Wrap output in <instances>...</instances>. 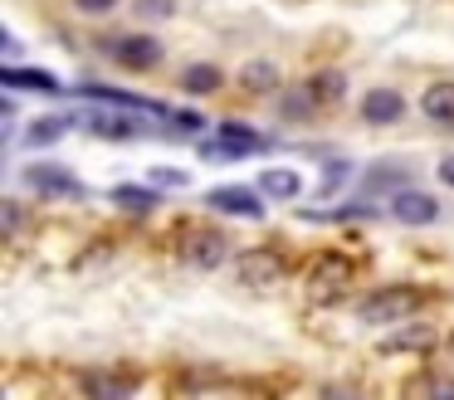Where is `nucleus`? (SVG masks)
<instances>
[{
  "label": "nucleus",
  "instance_id": "f257e3e1",
  "mask_svg": "<svg viewBox=\"0 0 454 400\" xmlns=\"http://www.w3.org/2000/svg\"><path fill=\"white\" fill-rule=\"evenodd\" d=\"M103 54H108V64H118L122 74H152V68H161V59H167V44H161L157 35L132 29V35L103 39Z\"/></svg>",
  "mask_w": 454,
  "mask_h": 400
},
{
  "label": "nucleus",
  "instance_id": "f03ea898",
  "mask_svg": "<svg viewBox=\"0 0 454 400\" xmlns=\"http://www.w3.org/2000/svg\"><path fill=\"white\" fill-rule=\"evenodd\" d=\"M200 152L206 156H220V161H239V156H259V152H269V137L264 132H254L249 122H220L215 127V137H206L200 142Z\"/></svg>",
  "mask_w": 454,
  "mask_h": 400
},
{
  "label": "nucleus",
  "instance_id": "7ed1b4c3",
  "mask_svg": "<svg viewBox=\"0 0 454 400\" xmlns=\"http://www.w3.org/2000/svg\"><path fill=\"white\" fill-rule=\"evenodd\" d=\"M20 181L30 185L35 195H44V200H79L83 195V181L64 161H30L20 171Z\"/></svg>",
  "mask_w": 454,
  "mask_h": 400
},
{
  "label": "nucleus",
  "instance_id": "20e7f679",
  "mask_svg": "<svg viewBox=\"0 0 454 400\" xmlns=\"http://www.w3.org/2000/svg\"><path fill=\"white\" fill-rule=\"evenodd\" d=\"M415 308H420V293H415V288H376V293H366V298H362L356 318L372 322V327H386V322H405Z\"/></svg>",
  "mask_w": 454,
  "mask_h": 400
},
{
  "label": "nucleus",
  "instance_id": "39448f33",
  "mask_svg": "<svg viewBox=\"0 0 454 400\" xmlns=\"http://www.w3.org/2000/svg\"><path fill=\"white\" fill-rule=\"evenodd\" d=\"M386 210H391L395 224H411V230H425V224L440 220V200H434L430 191H415V185H401V191H391Z\"/></svg>",
  "mask_w": 454,
  "mask_h": 400
},
{
  "label": "nucleus",
  "instance_id": "423d86ee",
  "mask_svg": "<svg viewBox=\"0 0 454 400\" xmlns=\"http://www.w3.org/2000/svg\"><path fill=\"white\" fill-rule=\"evenodd\" d=\"M264 191H254V185H215V191H206V205L220 215H235V220H264Z\"/></svg>",
  "mask_w": 454,
  "mask_h": 400
},
{
  "label": "nucleus",
  "instance_id": "0eeeda50",
  "mask_svg": "<svg viewBox=\"0 0 454 400\" xmlns=\"http://www.w3.org/2000/svg\"><path fill=\"white\" fill-rule=\"evenodd\" d=\"M356 113H362V122L366 127H395L405 117V98H401V88H366L362 93V103H356Z\"/></svg>",
  "mask_w": 454,
  "mask_h": 400
},
{
  "label": "nucleus",
  "instance_id": "6e6552de",
  "mask_svg": "<svg viewBox=\"0 0 454 400\" xmlns=\"http://www.w3.org/2000/svg\"><path fill=\"white\" fill-rule=\"evenodd\" d=\"M278 273H284V259H278L274 249H239L235 254V278L249 283V288H264Z\"/></svg>",
  "mask_w": 454,
  "mask_h": 400
},
{
  "label": "nucleus",
  "instance_id": "1a4fd4ad",
  "mask_svg": "<svg viewBox=\"0 0 454 400\" xmlns=\"http://www.w3.org/2000/svg\"><path fill=\"white\" fill-rule=\"evenodd\" d=\"M142 117H147V113H137V117H132V107H128V113H79V122L89 127L93 137H113V142H132V137H137L142 127H147Z\"/></svg>",
  "mask_w": 454,
  "mask_h": 400
},
{
  "label": "nucleus",
  "instance_id": "9d476101",
  "mask_svg": "<svg viewBox=\"0 0 454 400\" xmlns=\"http://www.w3.org/2000/svg\"><path fill=\"white\" fill-rule=\"evenodd\" d=\"M420 113L425 122H434L440 132H450L454 127V78H440V83H430L420 93Z\"/></svg>",
  "mask_w": 454,
  "mask_h": 400
},
{
  "label": "nucleus",
  "instance_id": "9b49d317",
  "mask_svg": "<svg viewBox=\"0 0 454 400\" xmlns=\"http://www.w3.org/2000/svg\"><path fill=\"white\" fill-rule=\"evenodd\" d=\"M0 83L11 88V93H50V98L64 93V83L54 74H44V68H20V64L5 68V74H0Z\"/></svg>",
  "mask_w": 454,
  "mask_h": 400
},
{
  "label": "nucleus",
  "instance_id": "f8f14e48",
  "mask_svg": "<svg viewBox=\"0 0 454 400\" xmlns=\"http://www.w3.org/2000/svg\"><path fill=\"white\" fill-rule=\"evenodd\" d=\"M69 127H79V113H50V117H35V122H30V132H25L20 142L40 152V146L64 142V137H69Z\"/></svg>",
  "mask_w": 454,
  "mask_h": 400
},
{
  "label": "nucleus",
  "instance_id": "ddd939ff",
  "mask_svg": "<svg viewBox=\"0 0 454 400\" xmlns=\"http://www.w3.org/2000/svg\"><path fill=\"white\" fill-rule=\"evenodd\" d=\"M108 200L113 205H118V210H128V215H152V210H157V205H161V185H128V181H122V185H113V191H108Z\"/></svg>",
  "mask_w": 454,
  "mask_h": 400
},
{
  "label": "nucleus",
  "instance_id": "4468645a",
  "mask_svg": "<svg viewBox=\"0 0 454 400\" xmlns=\"http://www.w3.org/2000/svg\"><path fill=\"white\" fill-rule=\"evenodd\" d=\"M225 88V74H220L215 64H186L181 68V93L186 98H210Z\"/></svg>",
  "mask_w": 454,
  "mask_h": 400
},
{
  "label": "nucleus",
  "instance_id": "2eb2a0df",
  "mask_svg": "<svg viewBox=\"0 0 454 400\" xmlns=\"http://www.w3.org/2000/svg\"><path fill=\"white\" fill-rule=\"evenodd\" d=\"M259 191H264L269 200H298V195H303V176H298L294 166H269V171L259 176Z\"/></svg>",
  "mask_w": 454,
  "mask_h": 400
},
{
  "label": "nucleus",
  "instance_id": "dca6fc26",
  "mask_svg": "<svg viewBox=\"0 0 454 400\" xmlns=\"http://www.w3.org/2000/svg\"><path fill=\"white\" fill-rule=\"evenodd\" d=\"M225 259H230V239H225V234L206 230V234L191 239V263H196V269H220Z\"/></svg>",
  "mask_w": 454,
  "mask_h": 400
},
{
  "label": "nucleus",
  "instance_id": "f3484780",
  "mask_svg": "<svg viewBox=\"0 0 454 400\" xmlns=\"http://www.w3.org/2000/svg\"><path fill=\"white\" fill-rule=\"evenodd\" d=\"M239 88H245V93H254V98L278 93V68H274V59H254V64L239 68Z\"/></svg>",
  "mask_w": 454,
  "mask_h": 400
},
{
  "label": "nucleus",
  "instance_id": "a211bd4d",
  "mask_svg": "<svg viewBox=\"0 0 454 400\" xmlns=\"http://www.w3.org/2000/svg\"><path fill=\"white\" fill-rule=\"evenodd\" d=\"M308 93L317 98V107L342 103V93H347V74H342V68H317V74H308Z\"/></svg>",
  "mask_w": 454,
  "mask_h": 400
},
{
  "label": "nucleus",
  "instance_id": "6ab92c4d",
  "mask_svg": "<svg viewBox=\"0 0 454 400\" xmlns=\"http://www.w3.org/2000/svg\"><path fill=\"white\" fill-rule=\"evenodd\" d=\"M278 113H284L288 122H298V117H313V113H317V98L308 93V83H303V88H288V93H278Z\"/></svg>",
  "mask_w": 454,
  "mask_h": 400
},
{
  "label": "nucleus",
  "instance_id": "aec40b11",
  "mask_svg": "<svg viewBox=\"0 0 454 400\" xmlns=\"http://www.w3.org/2000/svg\"><path fill=\"white\" fill-rule=\"evenodd\" d=\"M415 347H434V327H430V322L405 327V332H395V337L386 341V351H415Z\"/></svg>",
  "mask_w": 454,
  "mask_h": 400
},
{
  "label": "nucleus",
  "instance_id": "412c9836",
  "mask_svg": "<svg viewBox=\"0 0 454 400\" xmlns=\"http://www.w3.org/2000/svg\"><path fill=\"white\" fill-rule=\"evenodd\" d=\"M161 122H171L181 137H196V132H206V127H210L206 117H200V113H191V107H167V117H161Z\"/></svg>",
  "mask_w": 454,
  "mask_h": 400
},
{
  "label": "nucleus",
  "instance_id": "4be33fe9",
  "mask_svg": "<svg viewBox=\"0 0 454 400\" xmlns=\"http://www.w3.org/2000/svg\"><path fill=\"white\" fill-rule=\"evenodd\" d=\"M89 396H103V400H118V396H132V380H118V376H89L83 380Z\"/></svg>",
  "mask_w": 454,
  "mask_h": 400
},
{
  "label": "nucleus",
  "instance_id": "5701e85b",
  "mask_svg": "<svg viewBox=\"0 0 454 400\" xmlns=\"http://www.w3.org/2000/svg\"><path fill=\"white\" fill-rule=\"evenodd\" d=\"M366 185H372V191H401L405 171H401V166H391V161H381L376 171H366Z\"/></svg>",
  "mask_w": 454,
  "mask_h": 400
},
{
  "label": "nucleus",
  "instance_id": "b1692460",
  "mask_svg": "<svg viewBox=\"0 0 454 400\" xmlns=\"http://www.w3.org/2000/svg\"><path fill=\"white\" fill-rule=\"evenodd\" d=\"M132 15L137 20H171L176 15V0H132Z\"/></svg>",
  "mask_w": 454,
  "mask_h": 400
},
{
  "label": "nucleus",
  "instance_id": "393cba45",
  "mask_svg": "<svg viewBox=\"0 0 454 400\" xmlns=\"http://www.w3.org/2000/svg\"><path fill=\"white\" fill-rule=\"evenodd\" d=\"M147 181H152V185H161V191H186L191 176H186V171H171V166H157V171H152Z\"/></svg>",
  "mask_w": 454,
  "mask_h": 400
},
{
  "label": "nucleus",
  "instance_id": "a878e982",
  "mask_svg": "<svg viewBox=\"0 0 454 400\" xmlns=\"http://www.w3.org/2000/svg\"><path fill=\"white\" fill-rule=\"evenodd\" d=\"M74 10H79V15H89V20H103V15H113V10H118V0H74Z\"/></svg>",
  "mask_w": 454,
  "mask_h": 400
},
{
  "label": "nucleus",
  "instance_id": "bb28decb",
  "mask_svg": "<svg viewBox=\"0 0 454 400\" xmlns=\"http://www.w3.org/2000/svg\"><path fill=\"white\" fill-rule=\"evenodd\" d=\"M20 230V200H5V234Z\"/></svg>",
  "mask_w": 454,
  "mask_h": 400
},
{
  "label": "nucleus",
  "instance_id": "cd10ccee",
  "mask_svg": "<svg viewBox=\"0 0 454 400\" xmlns=\"http://www.w3.org/2000/svg\"><path fill=\"white\" fill-rule=\"evenodd\" d=\"M434 171H440V181H444V185H450V191H454V152H450V156H444V161H440V166H434Z\"/></svg>",
  "mask_w": 454,
  "mask_h": 400
}]
</instances>
